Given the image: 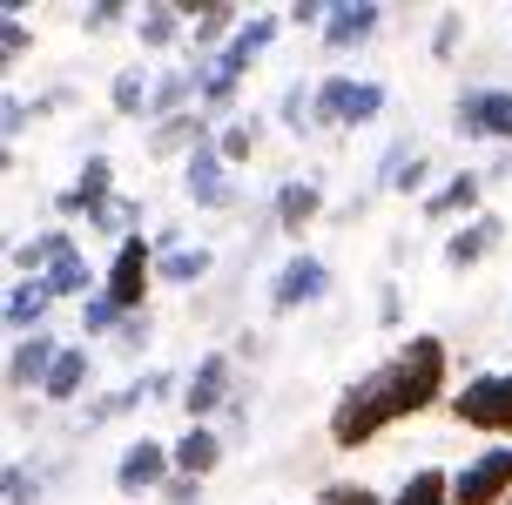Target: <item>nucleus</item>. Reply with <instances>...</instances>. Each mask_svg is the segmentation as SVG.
<instances>
[{
    "label": "nucleus",
    "instance_id": "obj_1",
    "mask_svg": "<svg viewBox=\"0 0 512 505\" xmlns=\"http://www.w3.org/2000/svg\"><path fill=\"white\" fill-rule=\"evenodd\" d=\"M438 398H445V344H438V337H411L391 364L364 371V378L337 398L331 445L337 452H358V445H371L384 425L418 418V411H432Z\"/></svg>",
    "mask_w": 512,
    "mask_h": 505
},
{
    "label": "nucleus",
    "instance_id": "obj_2",
    "mask_svg": "<svg viewBox=\"0 0 512 505\" xmlns=\"http://www.w3.org/2000/svg\"><path fill=\"white\" fill-rule=\"evenodd\" d=\"M378 115H384V81L331 75V81H317V95H310V122H324V128H364Z\"/></svg>",
    "mask_w": 512,
    "mask_h": 505
},
{
    "label": "nucleus",
    "instance_id": "obj_3",
    "mask_svg": "<svg viewBox=\"0 0 512 505\" xmlns=\"http://www.w3.org/2000/svg\"><path fill=\"white\" fill-rule=\"evenodd\" d=\"M452 418L472 431H492V438H512V371H486L452 391Z\"/></svg>",
    "mask_w": 512,
    "mask_h": 505
},
{
    "label": "nucleus",
    "instance_id": "obj_4",
    "mask_svg": "<svg viewBox=\"0 0 512 505\" xmlns=\"http://www.w3.org/2000/svg\"><path fill=\"white\" fill-rule=\"evenodd\" d=\"M155 283V243H142V236H128L122 250H115V263H108L102 277V297L122 310V317H142V297H149Z\"/></svg>",
    "mask_w": 512,
    "mask_h": 505
},
{
    "label": "nucleus",
    "instance_id": "obj_5",
    "mask_svg": "<svg viewBox=\"0 0 512 505\" xmlns=\"http://www.w3.org/2000/svg\"><path fill=\"white\" fill-rule=\"evenodd\" d=\"M452 128L465 142H512V88H465L452 108Z\"/></svg>",
    "mask_w": 512,
    "mask_h": 505
},
{
    "label": "nucleus",
    "instance_id": "obj_6",
    "mask_svg": "<svg viewBox=\"0 0 512 505\" xmlns=\"http://www.w3.org/2000/svg\"><path fill=\"white\" fill-rule=\"evenodd\" d=\"M512 499V445H492L452 479V505H506Z\"/></svg>",
    "mask_w": 512,
    "mask_h": 505
},
{
    "label": "nucleus",
    "instance_id": "obj_7",
    "mask_svg": "<svg viewBox=\"0 0 512 505\" xmlns=\"http://www.w3.org/2000/svg\"><path fill=\"white\" fill-rule=\"evenodd\" d=\"M176 472V452L155 445V438H128V452L115 458V492L122 499H142V492H162Z\"/></svg>",
    "mask_w": 512,
    "mask_h": 505
},
{
    "label": "nucleus",
    "instance_id": "obj_8",
    "mask_svg": "<svg viewBox=\"0 0 512 505\" xmlns=\"http://www.w3.org/2000/svg\"><path fill=\"white\" fill-rule=\"evenodd\" d=\"M182 189L196 196V209H230L236 202V182H230V162L216 142H203L196 155H182Z\"/></svg>",
    "mask_w": 512,
    "mask_h": 505
},
{
    "label": "nucleus",
    "instance_id": "obj_9",
    "mask_svg": "<svg viewBox=\"0 0 512 505\" xmlns=\"http://www.w3.org/2000/svg\"><path fill=\"white\" fill-rule=\"evenodd\" d=\"M324 290H331V270H324V263H317V256H290V263H283L277 270V283H270V310H304V303H317L324 297Z\"/></svg>",
    "mask_w": 512,
    "mask_h": 505
},
{
    "label": "nucleus",
    "instance_id": "obj_10",
    "mask_svg": "<svg viewBox=\"0 0 512 505\" xmlns=\"http://www.w3.org/2000/svg\"><path fill=\"white\" fill-rule=\"evenodd\" d=\"M102 202H115V162H108V155H88L81 176H75V189H61L54 209H61V216H95Z\"/></svg>",
    "mask_w": 512,
    "mask_h": 505
},
{
    "label": "nucleus",
    "instance_id": "obj_11",
    "mask_svg": "<svg viewBox=\"0 0 512 505\" xmlns=\"http://www.w3.org/2000/svg\"><path fill=\"white\" fill-rule=\"evenodd\" d=\"M378 27H384V7H371V0H337L331 21H324V48H331V54H351V48H364Z\"/></svg>",
    "mask_w": 512,
    "mask_h": 505
},
{
    "label": "nucleus",
    "instance_id": "obj_12",
    "mask_svg": "<svg viewBox=\"0 0 512 505\" xmlns=\"http://www.w3.org/2000/svg\"><path fill=\"white\" fill-rule=\"evenodd\" d=\"M223 398H230V351H209L203 364H196V378L182 384V411H189V425H203Z\"/></svg>",
    "mask_w": 512,
    "mask_h": 505
},
{
    "label": "nucleus",
    "instance_id": "obj_13",
    "mask_svg": "<svg viewBox=\"0 0 512 505\" xmlns=\"http://www.w3.org/2000/svg\"><path fill=\"white\" fill-rule=\"evenodd\" d=\"M61 351H68V344H54L48 330H41V337H21V344H14V357H7V384H14V391H34V384L48 391Z\"/></svg>",
    "mask_w": 512,
    "mask_h": 505
},
{
    "label": "nucleus",
    "instance_id": "obj_14",
    "mask_svg": "<svg viewBox=\"0 0 512 505\" xmlns=\"http://www.w3.org/2000/svg\"><path fill=\"white\" fill-rule=\"evenodd\" d=\"M499 243H506V216H472L465 229L445 236V263H452V270H472V263H486Z\"/></svg>",
    "mask_w": 512,
    "mask_h": 505
},
{
    "label": "nucleus",
    "instance_id": "obj_15",
    "mask_svg": "<svg viewBox=\"0 0 512 505\" xmlns=\"http://www.w3.org/2000/svg\"><path fill=\"white\" fill-rule=\"evenodd\" d=\"M317 216H324V189H317L310 176H290V182L277 189V229L304 236V229L317 223Z\"/></svg>",
    "mask_w": 512,
    "mask_h": 505
},
{
    "label": "nucleus",
    "instance_id": "obj_16",
    "mask_svg": "<svg viewBox=\"0 0 512 505\" xmlns=\"http://www.w3.org/2000/svg\"><path fill=\"white\" fill-rule=\"evenodd\" d=\"M169 452H176V472H182V479H209V472L223 465V431L189 425L176 445H169Z\"/></svg>",
    "mask_w": 512,
    "mask_h": 505
},
{
    "label": "nucleus",
    "instance_id": "obj_17",
    "mask_svg": "<svg viewBox=\"0 0 512 505\" xmlns=\"http://www.w3.org/2000/svg\"><path fill=\"white\" fill-rule=\"evenodd\" d=\"M34 283H41L48 297H81V303H88V297H102V290H95V270H88V256H81V250H61V256H54V263H48V270H41Z\"/></svg>",
    "mask_w": 512,
    "mask_h": 505
},
{
    "label": "nucleus",
    "instance_id": "obj_18",
    "mask_svg": "<svg viewBox=\"0 0 512 505\" xmlns=\"http://www.w3.org/2000/svg\"><path fill=\"white\" fill-rule=\"evenodd\" d=\"M48 310H54V297L41 290V283H34V277H14V290H7V330H14V337H41Z\"/></svg>",
    "mask_w": 512,
    "mask_h": 505
},
{
    "label": "nucleus",
    "instance_id": "obj_19",
    "mask_svg": "<svg viewBox=\"0 0 512 505\" xmlns=\"http://www.w3.org/2000/svg\"><path fill=\"white\" fill-rule=\"evenodd\" d=\"M88 378H95V357H88V344H68V351H61V364H54V378H48V391H41V398H48V404H75L81 391H88Z\"/></svg>",
    "mask_w": 512,
    "mask_h": 505
},
{
    "label": "nucleus",
    "instance_id": "obj_20",
    "mask_svg": "<svg viewBox=\"0 0 512 505\" xmlns=\"http://www.w3.org/2000/svg\"><path fill=\"white\" fill-rule=\"evenodd\" d=\"M149 95H155L149 61H128V68H115V81H108V101H115V115H149Z\"/></svg>",
    "mask_w": 512,
    "mask_h": 505
},
{
    "label": "nucleus",
    "instance_id": "obj_21",
    "mask_svg": "<svg viewBox=\"0 0 512 505\" xmlns=\"http://www.w3.org/2000/svg\"><path fill=\"white\" fill-rule=\"evenodd\" d=\"M149 398V378L142 384H122V391H102V398H88V411H81V438L88 431H102V425H115L122 411H135V404Z\"/></svg>",
    "mask_w": 512,
    "mask_h": 505
},
{
    "label": "nucleus",
    "instance_id": "obj_22",
    "mask_svg": "<svg viewBox=\"0 0 512 505\" xmlns=\"http://www.w3.org/2000/svg\"><path fill=\"white\" fill-rule=\"evenodd\" d=\"M479 196H486V176L459 169L445 189H432V196H425V216H459V209H479Z\"/></svg>",
    "mask_w": 512,
    "mask_h": 505
},
{
    "label": "nucleus",
    "instance_id": "obj_23",
    "mask_svg": "<svg viewBox=\"0 0 512 505\" xmlns=\"http://www.w3.org/2000/svg\"><path fill=\"white\" fill-rule=\"evenodd\" d=\"M209 263H216V256H209L203 243H196V250L182 243V250L155 256V283H176V290H189V283H203V277H209Z\"/></svg>",
    "mask_w": 512,
    "mask_h": 505
},
{
    "label": "nucleus",
    "instance_id": "obj_24",
    "mask_svg": "<svg viewBox=\"0 0 512 505\" xmlns=\"http://www.w3.org/2000/svg\"><path fill=\"white\" fill-rule=\"evenodd\" d=\"M61 250H75V236H68V229H41L34 243H21V250H14V270H21V277H41Z\"/></svg>",
    "mask_w": 512,
    "mask_h": 505
},
{
    "label": "nucleus",
    "instance_id": "obj_25",
    "mask_svg": "<svg viewBox=\"0 0 512 505\" xmlns=\"http://www.w3.org/2000/svg\"><path fill=\"white\" fill-rule=\"evenodd\" d=\"M391 505H452V479L425 465V472H411V479L398 485V499H391Z\"/></svg>",
    "mask_w": 512,
    "mask_h": 505
},
{
    "label": "nucleus",
    "instance_id": "obj_26",
    "mask_svg": "<svg viewBox=\"0 0 512 505\" xmlns=\"http://www.w3.org/2000/svg\"><path fill=\"white\" fill-rule=\"evenodd\" d=\"M182 21H189L182 7H149V14L135 21V34H142V48H176V41H182Z\"/></svg>",
    "mask_w": 512,
    "mask_h": 505
},
{
    "label": "nucleus",
    "instance_id": "obj_27",
    "mask_svg": "<svg viewBox=\"0 0 512 505\" xmlns=\"http://www.w3.org/2000/svg\"><path fill=\"white\" fill-rule=\"evenodd\" d=\"M256 135H263V122L256 115H236V122H223V135H216V149H223V162H250V149H256Z\"/></svg>",
    "mask_w": 512,
    "mask_h": 505
},
{
    "label": "nucleus",
    "instance_id": "obj_28",
    "mask_svg": "<svg viewBox=\"0 0 512 505\" xmlns=\"http://www.w3.org/2000/svg\"><path fill=\"white\" fill-rule=\"evenodd\" d=\"M88 223H95V229H108V236H122V243H128V236H135V223H142V202H135V196H115V202H102V209H95Z\"/></svg>",
    "mask_w": 512,
    "mask_h": 505
},
{
    "label": "nucleus",
    "instance_id": "obj_29",
    "mask_svg": "<svg viewBox=\"0 0 512 505\" xmlns=\"http://www.w3.org/2000/svg\"><path fill=\"white\" fill-rule=\"evenodd\" d=\"M27 48H34V34H27L21 7H7V21H0V54H7V68H14V61H21Z\"/></svg>",
    "mask_w": 512,
    "mask_h": 505
},
{
    "label": "nucleus",
    "instance_id": "obj_30",
    "mask_svg": "<svg viewBox=\"0 0 512 505\" xmlns=\"http://www.w3.org/2000/svg\"><path fill=\"white\" fill-rule=\"evenodd\" d=\"M122 324H128V317H122V310H115L108 297H88V303H81V330H88V337H102V330H122Z\"/></svg>",
    "mask_w": 512,
    "mask_h": 505
},
{
    "label": "nucleus",
    "instance_id": "obj_31",
    "mask_svg": "<svg viewBox=\"0 0 512 505\" xmlns=\"http://www.w3.org/2000/svg\"><path fill=\"white\" fill-rule=\"evenodd\" d=\"M7 505H41V479H34V472H27V465H7Z\"/></svg>",
    "mask_w": 512,
    "mask_h": 505
},
{
    "label": "nucleus",
    "instance_id": "obj_32",
    "mask_svg": "<svg viewBox=\"0 0 512 505\" xmlns=\"http://www.w3.org/2000/svg\"><path fill=\"white\" fill-rule=\"evenodd\" d=\"M122 21H128V7H122V0H95V7L81 14V27H88V34H115Z\"/></svg>",
    "mask_w": 512,
    "mask_h": 505
},
{
    "label": "nucleus",
    "instance_id": "obj_33",
    "mask_svg": "<svg viewBox=\"0 0 512 505\" xmlns=\"http://www.w3.org/2000/svg\"><path fill=\"white\" fill-rule=\"evenodd\" d=\"M459 34H465V14H459V7H452V14H438V27H432V54H438V61L459 48Z\"/></svg>",
    "mask_w": 512,
    "mask_h": 505
},
{
    "label": "nucleus",
    "instance_id": "obj_34",
    "mask_svg": "<svg viewBox=\"0 0 512 505\" xmlns=\"http://www.w3.org/2000/svg\"><path fill=\"white\" fill-rule=\"evenodd\" d=\"M317 505H384V499L371 492V485H324V492H317Z\"/></svg>",
    "mask_w": 512,
    "mask_h": 505
},
{
    "label": "nucleus",
    "instance_id": "obj_35",
    "mask_svg": "<svg viewBox=\"0 0 512 505\" xmlns=\"http://www.w3.org/2000/svg\"><path fill=\"white\" fill-rule=\"evenodd\" d=\"M27 122H34V101H21V95H7V101H0V128H7V142H14V135H21Z\"/></svg>",
    "mask_w": 512,
    "mask_h": 505
},
{
    "label": "nucleus",
    "instance_id": "obj_36",
    "mask_svg": "<svg viewBox=\"0 0 512 505\" xmlns=\"http://www.w3.org/2000/svg\"><path fill=\"white\" fill-rule=\"evenodd\" d=\"M142 344H149V310H142V317H128V324L115 330V351H122V357H135Z\"/></svg>",
    "mask_w": 512,
    "mask_h": 505
},
{
    "label": "nucleus",
    "instance_id": "obj_37",
    "mask_svg": "<svg viewBox=\"0 0 512 505\" xmlns=\"http://www.w3.org/2000/svg\"><path fill=\"white\" fill-rule=\"evenodd\" d=\"M310 95H317V88H304V81H290V88H283V122H290V128H304Z\"/></svg>",
    "mask_w": 512,
    "mask_h": 505
},
{
    "label": "nucleus",
    "instance_id": "obj_38",
    "mask_svg": "<svg viewBox=\"0 0 512 505\" xmlns=\"http://www.w3.org/2000/svg\"><path fill=\"white\" fill-rule=\"evenodd\" d=\"M162 492H169V505H203V479H182V472L162 485Z\"/></svg>",
    "mask_w": 512,
    "mask_h": 505
},
{
    "label": "nucleus",
    "instance_id": "obj_39",
    "mask_svg": "<svg viewBox=\"0 0 512 505\" xmlns=\"http://www.w3.org/2000/svg\"><path fill=\"white\" fill-rule=\"evenodd\" d=\"M378 324L398 330V290H391V283H384V297H378Z\"/></svg>",
    "mask_w": 512,
    "mask_h": 505
},
{
    "label": "nucleus",
    "instance_id": "obj_40",
    "mask_svg": "<svg viewBox=\"0 0 512 505\" xmlns=\"http://www.w3.org/2000/svg\"><path fill=\"white\" fill-rule=\"evenodd\" d=\"M506 505H512V499H506Z\"/></svg>",
    "mask_w": 512,
    "mask_h": 505
}]
</instances>
